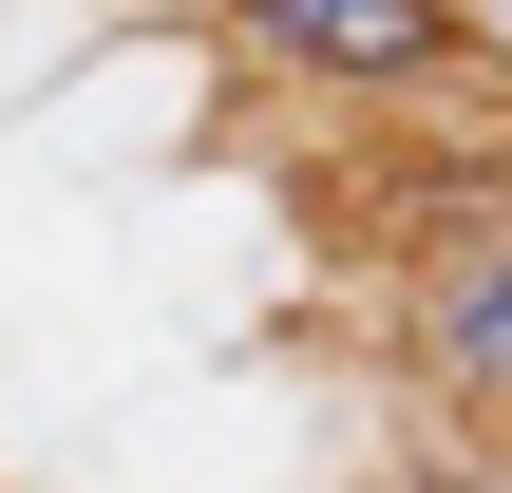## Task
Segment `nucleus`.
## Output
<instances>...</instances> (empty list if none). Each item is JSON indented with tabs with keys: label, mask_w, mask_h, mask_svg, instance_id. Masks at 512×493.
<instances>
[{
	"label": "nucleus",
	"mask_w": 512,
	"mask_h": 493,
	"mask_svg": "<svg viewBox=\"0 0 512 493\" xmlns=\"http://www.w3.org/2000/svg\"><path fill=\"white\" fill-rule=\"evenodd\" d=\"M380 323H399V380L437 399V437L512 456V190H494V209H418V228H399Z\"/></svg>",
	"instance_id": "f257e3e1"
},
{
	"label": "nucleus",
	"mask_w": 512,
	"mask_h": 493,
	"mask_svg": "<svg viewBox=\"0 0 512 493\" xmlns=\"http://www.w3.org/2000/svg\"><path fill=\"white\" fill-rule=\"evenodd\" d=\"M228 38L266 57V76H304V95H475L494 76V19L475 0H228Z\"/></svg>",
	"instance_id": "f03ea898"
},
{
	"label": "nucleus",
	"mask_w": 512,
	"mask_h": 493,
	"mask_svg": "<svg viewBox=\"0 0 512 493\" xmlns=\"http://www.w3.org/2000/svg\"><path fill=\"white\" fill-rule=\"evenodd\" d=\"M380 493H512V456H475V437H437V456H399Z\"/></svg>",
	"instance_id": "7ed1b4c3"
},
{
	"label": "nucleus",
	"mask_w": 512,
	"mask_h": 493,
	"mask_svg": "<svg viewBox=\"0 0 512 493\" xmlns=\"http://www.w3.org/2000/svg\"><path fill=\"white\" fill-rule=\"evenodd\" d=\"M209 19H228V0H209Z\"/></svg>",
	"instance_id": "20e7f679"
}]
</instances>
